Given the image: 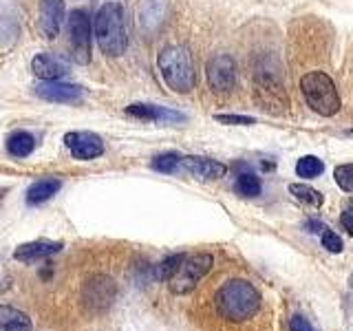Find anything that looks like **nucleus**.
Masks as SVG:
<instances>
[{
  "mask_svg": "<svg viewBox=\"0 0 353 331\" xmlns=\"http://www.w3.org/2000/svg\"><path fill=\"white\" fill-rule=\"evenodd\" d=\"M214 305H216V312L223 318L232 320V323H243V320L252 318L259 312L261 294L250 281L232 279L216 290Z\"/></svg>",
  "mask_w": 353,
  "mask_h": 331,
  "instance_id": "obj_1",
  "label": "nucleus"
},
{
  "mask_svg": "<svg viewBox=\"0 0 353 331\" xmlns=\"http://www.w3.org/2000/svg\"><path fill=\"white\" fill-rule=\"evenodd\" d=\"M95 40L104 55L119 58L128 47L126 14L119 3H106L95 14Z\"/></svg>",
  "mask_w": 353,
  "mask_h": 331,
  "instance_id": "obj_2",
  "label": "nucleus"
},
{
  "mask_svg": "<svg viewBox=\"0 0 353 331\" xmlns=\"http://www.w3.org/2000/svg\"><path fill=\"white\" fill-rule=\"evenodd\" d=\"M157 64L163 82L174 93H190L194 88L196 73H194L192 53L183 44H172V47L161 49Z\"/></svg>",
  "mask_w": 353,
  "mask_h": 331,
  "instance_id": "obj_3",
  "label": "nucleus"
},
{
  "mask_svg": "<svg viewBox=\"0 0 353 331\" xmlns=\"http://www.w3.org/2000/svg\"><path fill=\"white\" fill-rule=\"evenodd\" d=\"M301 91L305 95V102L309 104V108L323 117H334L342 106L334 80L323 71H312L303 75Z\"/></svg>",
  "mask_w": 353,
  "mask_h": 331,
  "instance_id": "obj_4",
  "label": "nucleus"
},
{
  "mask_svg": "<svg viewBox=\"0 0 353 331\" xmlns=\"http://www.w3.org/2000/svg\"><path fill=\"white\" fill-rule=\"evenodd\" d=\"M212 254H192V257H185L183 263L179 265V270H176L170 279H168V287L174 296H185L194 292V287L199 285V281L203 279V276L212 270Z\"/></svg>",
  "mask_w": 353,
  "mask_h": 331,
  "instance_id": "obj_5",
  "label": "nucleus"
},
{
  "mask_svg": "<svg viewBox=\"0 0 353 331\" xmlns=\"http://www.w3.org/2000/svg\"><path fill=\"white\" fill-rule=\"evenodd\" d=\"M71 55L77 64L91 62V18L84 9H73L69 16Z\"/></svg>",
  "mask_w": 353,
  "mask_h": 331,
  "instance_id": "obj_6",
  "label": "nucleus"
},
{
  "mask_svg": "<svg viewBox=\"0 0 353 331\" xmlns=\"http://www.w3.org/2000/svg\"><path fill=\"white\" fill-rule=\"evenodd\" d=\"M254 93H256V102L263 110L285 113L290 108V95L285 93V86L274 75L259 73L256 80H254Z\"/></svg>",
  "mask_w": 353,
  "mask_h": 331,
  "instance_id": "obj_7",
  "label": "nucleus"
},
{
  "mask_svg": "<svg viewBox=\"0 0 353 331\" xmlns=\"http://www.w3.org/2000/svg\"><path fill=\"white\" fill-rule=\"evenodd\" d=\"M208 84L216 93H228L236 84V62L225 53L212 55L205 64Z\"/></svg>",
  "mask_w": 353,
  "mask_h": 331,
  "instance_id": "obj_8",
  "label": "nucleus"
},
{
  "mask_svg": "<svg viewBox=\"0 0 353 331\" xmlns=\"http://www.w3.org/2000/svg\"><path fill=\"white\" fill-rule=\"evenodd\" d=\"M66 148L71 150V154L80 161L97 159L99 154H104V141L97 132L91 130H73L64 135Z\"/></svg>",
  "mask_w": 353,
  "mask_h": 331,
  "instance_id": "obj_9",
  "label": "nucleus"
},
{
  "mask_svg": "<svg viewBox=\"0 0 353 331\" xmlns=\"http://www.w3.org/2000/svg\"><path fill=\"white\" fill-rule=\"evenodd\" d=\"M33 93L44 102L53 104H80L84 99V88L80 84H66L60 80L40 82L33 86Z\"/></svg>",
  "mask_w": 353,
  "mask_h": 331,
  "instance_id": "obj_10",
  "label": "nucleus"
},
{
  "mask_svg": "<svg viewBox=\"0 0 353 331\" xmlns=\"http://www.w3.org/2000/svg\"><path fill=\"white\" fill-rule=\"evenodd\" d=\"M64 14H66V7H64V0H42L40 3V31L44 38H58V33L62 29V22H64Z\"/></svg>",
  "mask_w": 353,
  "mask_h": 331,
  "instance_id": "obj_11",
  "label": "nucleus"
},
{
  "mask_svg": "<svg viewBox=\"0 0 353 331\" xmlns=\"http://www.w3.org/2000/svg\"><path fill=\"white\" fill-rule=\"evenodd\" d=\"M179 168L201 181L221 179V177H225V172H228L225 163L214 161V159H205V157H181Z\"/></svg>",
  "mask_w": 353,
  "mask_h": 331,
  "instance_id": "obj_12",
  "label": "nucleus"
},
{
  "mask_svg": "<svg viewBox=\"0 0 353 331\" xmlns=\"http://www.w3.org/2000/svg\"><path fill=\"white\" fill-rule=\"evenodd\" d=\"M31 71L36 73L42 82H49V80H60V77L69 73V64L53 53H38L36 58L31 60Z\"/></svg>",
  "mask_w": 353,
  "mask_h": 331,
  "instance_id": "obj_13",
  "label": "nucleus"
},
{
  "mask_svg": "<svg viewBox=\"0 0 353 331\" xmlns=\"http://www.w3.org/2000/svg\"><path fill=\"white\" fill-rule=\"evenodd\" d=\"M64 245L60 241H31V243H22V245L16 248L14 259L22 261V263H33L40 259H47L58 254Z\"/></svg>",
  "mask_w": 353,
  "mask_h": 331,
  "instance_id": "obj_14",
  "label": "nucleus"
},
{
  "mask_svg": "<svg viewBox=\"0 0 353 331\" xmlns=\"http://www.w3.org/2000/svg\"><path fill=\"white\" fill-rule=\"evenodd\" d=\"M126 115L146 119V121H183L185 119V115L179 113V110L157 106V104H130L126 106Z\"/></svg>",
  "mask_w": 353,
  "mask_h": 331,
  "instance_id": "obj_15",
  "label": "nucleus"
},
{
  "mask_svg": "<svg viewBox=\"0 0 353 331\" xmlns=\"http://www.w3.org/2000/svg\"><path fill=\"white\" fill-rule=\"evenodd\" d=\"M62 188V181L60 179H53V177H44V179H38L36 183L29 185L27 190V203L29 205H38V203H44L49 201V199L58 192Z\"/></svg>",
  "mask_w": 353,
  "mask_h": 331,
  "instance_id": "obj_16",
  "label": "nucleus"
},
{
  "mask_svg": "<svg viewBox=\"0 0 353 331\" xmlns=\"http://www.w3.org/2000/svg\"><path fill=\"white\" fill-rule=\"evenodd\" d=\"M0 331H31V318L16 307H0Z\"/></svg>",
  "mask_w": 353,
  "mask_h": 331,
  "instance_id": "obj_17",
  "label": "nucleus"
},
{
  "mask_svg": "<svg viewBox=\"0 0 353 331\" xmlns=\"http://www.w3.org/2000/svg\"><path fill=\"white\" fill-rule=\"evenodd\" d=\"M86 292H88V296H86L88 303H93V305L102 303V307H106L115 296V285L110 279H106V276H97V279L88 283Z\"/></svg>",
  "mask_w": 353,
  "mask_h": 331,
  "instance_id": "obj_18",
  "label": "nucleus"
},
{
  "mask_svg": "<svg viewBox=\"0 0 353 331\" xmlns=\"http://www.w3.org/2000/svg\"><path fill=\"white\" fill-rule=\"evenodd\" d=\"M7 150L14 157H29L36 150V137L27 130H14L7 137Z\"/></svg>",
  "mask_w": 353,
  "mask_h": 331,
  "instance_id": "obj_19",
  "label": "nucleus"
},
{
  "mask_svg": "<svg viewBox=\"0 0 353 331\" xmlns=\"http://www.w3.org/2000/svg\"><path fill=\"white\" fill-rule=\"evenodd\" d=\"M325 170L323 159H318L316 154H305L303 159H298L296 163V174L303 177V179H316Z\"/></svg>",
  "mask_w": 353,
  "mask_h": 331,
  "instance_id": "obj_20",
  "label": "nucleus"
},
{
  "mask_svg": "<svg viewBox=\"0 0 353 331\" xmlns=\"http://www.w3.org/2000/svg\"><path fill=\"white\" fill-rule=\"evenodd\" d=\"M234 188H236V192L241 197H259L261 190H263V183H261V179L256 174H254L252 170H248V172H241L236 177Z\"/></svg>",
  "mask_w": 353,
  "mask_h": 331,
  "instance_id": "obj_21",
  "label": "nucleus"
},
{
  "mask_svg": "<svg viewBox=\"0 0 353 331\" xmlns=\"http://www.w3.org/2000/svg\"><path fill=\"white\" fill-rule=\"evenodd\" d=\"M290 192L298 199V201H305L309 205H323V194H320L318 190H314V188H309L305 183H292L290 185Z\"/></svg>",
  "mask_w": 353,
  "mask_h": 331,
  "instance_id": "obj_22",
  "label": "nucleus"
},
{
  "mask_svg": "<svg viewBox=\"0 0 353 331\" xmlns=\"http://www.w3.org/2000/svg\"><path fill=\"white\" fill-rule=\"evenodd\" d=\"M181 163V154L176 152H163V154H157V157L152 159V168L157 172H165V174H172L176 168H179Z\"/></svg>",
  "mask_w": 353,
  "mask_h": 331,
  "instance_id": "obj_23",
  "label": "nucleus"
},
{
  "mask_svg": "<svg viewBox=\"0 0 353 331\" xmlns=\"http://www.w3.org/2000/svg\"><path fill=\"white\" fill-rule=\"evenodd\" d=\"M336 183L342 188L345 192H353V163H342L334 170Z\"/></svg>",
  "mask_w": 353,
  "mask_h": 331,
  "instance_id": "obj_24",
  "label": "nucleus"
},
{
  "mask_svg": "<svg viewBox=\"0 0 353 331\" xmlns=\"http://www.w3.org/2000/svg\"><path fill=\"white\" fill-rule=\"evenodd\" d=\"M183 254H172V257H168V259H165L161 265H159V270H157V276H159V279H165V281H168L170 279V276L176 272V270H179V265L183 263Z\"/></svg>",
  "mask_w": 353,
  "mask_h": 331,
  "instance_id": "obj_25",
  "label": "nucleus"
},
{
  "mask_svg": "<svg viewBox=\"0 0 353 331\" xmlns=\"http://www.w3.org/2000/svg\"><path fill=\"white\" fill-rule=\"evenodd\" d=\"M214 119L228 126H252L254 124V117H248V115H214Z\"/></svg>",
  "mask_w": 353,
  "mask_h": 331,
  "instance_id": "obj_26",
  "label": "nucleus"
},
{
  "mask_svg": "<svg viewBox=\"0 0 353 331\" xmlns=\"http://www.w3.org/2000/svg\"><path fill=\"white\" fill-rule=\"evenodd\" d=\"M323 248H327L329 252H334V254H338V252H342V239L336 234V232H331L329 228L323 232Z\"/></svg>",
  "mask_w": 353,
  "mask_h": 331,
  "instance_id": "obj_27",
  "label": "nucleus"
},
{
  "mask_svg": "<svg viewBox=\"0 0 353 331\" xmlns=\"http://www.w3.org/2000/svg\"><path fill=\"white\" fill-rule=\"evenodd\" d=\"M290 329L292 331H314V327H312V323L305 318V316H292V320H290Z\"/></svg>",
  "mask_w": 353,
  "mask_h": 331,
  "instance_id": "obj_28",
  "label": "nucleus"
},
{
  "mask_svg": "<svg viewBox=\"0 0 353 331\" xmlns=\"http://www.w3.org/2000/svg\"><path fill=\"white\" fill-rule=\"evenodd\" d=\"M340 223H342V228H345L349 234L353 237V205H349L345 212H342V217H340Z\"/></svg>",
  "mask_w": 353,
  "mask_h": 331,
  "instance_id": "obj_29",
  "label": "nucleus"
},
{
  "mask_svg": "<svg viewBox=\"0 0 353 331\" xmlns=\"http://www.w3.org/2000/svg\"><path fill=\"white\" fill-rule=\"evenodd\" d=\"M305 228H307L309 232H318V234H323V232L327 230V225H325V223H320V221H307Z\"/></svg>",
  "mask_w": 353,
  "mask_h": 331,
  "instance_id": "obj_30",
  "label": "nucleus"
},
{
  "mask_svg": "<svg viewBox=\"0 0 353 331\" xmlns=\"http://www.w3.org/2000/svg\"><path fill=\"white\" fill-rule=\"evenodd\" d=\"M5 194H7V188H3V190H0V201L5 199Z\"/></svg>",
  "mask_w": 353,
  "mask_h": 331,
  "instance_id": "obj_31",
  "label": "nucleus"
},
{
  "mask_svg": "<svg viewBox=\"0 0 353 331\" xmlns=\"http://www.w3.org/2000/svg\"><path fill=\"white\" fill-rule=\"evenodd\" d=\"M351 135H353V130H351Z\"/></svg>",
  "mask_w": 353,
  "mask_h": 331,
  "instance_id": "obj_32",
  "label": "nucleus"
}]
</instances>
